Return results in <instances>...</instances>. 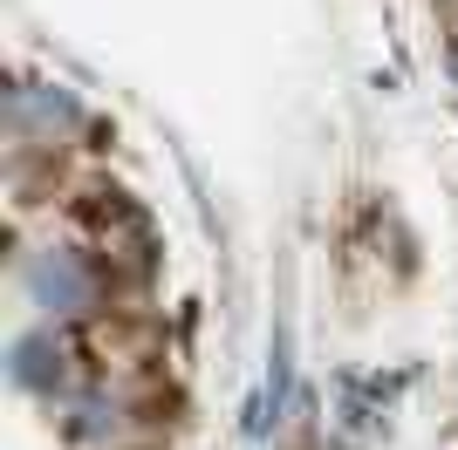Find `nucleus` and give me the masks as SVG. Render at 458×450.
<instances>
[{"mask_svg":"<svg viewBox=\"0 0 458 450\" xmlns=\"http://www.w3.org/2000/svg\"><path fill=\"white\" fill-rule=\"evenodd\" d=\"M28 294H35V307H48V314H82L89 294H96V273L76 260V253L48 246V253L28 260Z\"/></svg>","mask_w":458,"mask_h":450,"instance_id":"nucleus-1","label":"nucleus"},{"mask_svg":"<svg viewBox=\"0 0 458 450\" xmlns=\"http://www.w3.org/2000/svg\"><path fill=\"white\" fill-rule=\"evenodd\" d=\"M48 375H62V348H55L48 335H21V341H14V382L41 389Z\"/></svg>","mask_w":458,"mask_h":450,"instance_id":"nucleus-2","label":"nucleus"}]
</instances>
